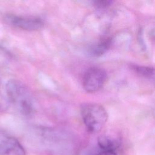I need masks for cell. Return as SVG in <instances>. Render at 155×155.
<instances>
[{
    "label": "cell",
    "instance_id": "obj_1",
    "mask_svg": "<svg viewBox=\"0 0 155 155\" xmlns=\"http://www.w3.org/2000/svg\"><path fill=\"white\" fill-rule=\"evenodd\" d=\"M8 100L25 116L33 114L35 109L34 98L28 88L21 81L9 80L5 85Z\"/></svg>",
    "mask_w": 155,
    "mask_h": 155
},
{
    "label": "cell",
    "instance_id": "obj_2",
    "mask_svg": "<svg viewBox=\"0 0 155 155\" xmlns=\"http://www.w3.org/2000/svg\"><path fill=\"white\" fill-rule=\"evenodd\" d=\"M81 114L88 131L99 132L107 122L108 115L105 108L96 103H84L81 107Z\"/></svg>",
    "mask_w": 155,
    "mask_h": 155
},
{
    "label": "cell",
    "instance_id": "obj_3",
    "mask_svg": "<svg viewBox=\"0 0 155 155\" xmlns=\"http://www.w3.org/2000/svg\"><path fill=\"white\" fill-rule=\"evenodd\" d=\"M106 71L98 67H91L85 72L82 84L85 90L88 93H94L101 90L106 82Z\"/></svg>",
    "mask_w": 155,
    "mask_h": 155
},
{
    "label": "cell",
    "instance_id": "obj_4",
    "mask_svg": "<svg viewBox=\"0 0 155 155\" xmlns=\"http://www.w3.org/2000/svg\"><path fill=\"white\" fill-rule=\"evenodd\" d=\"M4 19L10 25L27 31L38 30L42 28L44 25L41 19L36 17H26L8 14L5 15Z\"/></svg>",
    "mask_w": 155,
    "mask_h": 155
},
{
    "label": "cell",
    "instance_id": "obj_5",
    "mask_svg": "<svg viewBox=\"0 0 155 155\" xmlns=\"http://www.w3.org/2000/svg\"><path fill=\"white\" fill-rule=\"evenodd\" d=\"M0 155H25V151L15 137L0 131Z\"/></svg>",
    "mask_w": 155,
    "mask_h": 155
},
{
    "label": "cell",
    "instance_id": "obj_6",
    "mask_svg": "<svg viewBox=\"0 0 155 155\" xmlns=\"http://www.w3.org/2000/svg\"><path fill=\"white\" fill-rule=\"evenodd\" d=\"M98 146L101 150L115 151L120 144V140L116 136L101 135L97 139Z\"/></svg>",
    "mask_w": 155,
    "mask_h": 155
},
{
    "label": "cell",
    "instance_id": "obj_7",
    "mask_svg": "<svg viewBox=\"0 0 155 155\" xmlns=\"http://www.w3.org/2000/svg\"><path fill=\"white\" fill-rule=\"evenodd\" d=\"M112 38L103 37L97 43L93 45L89 52L91 55L95 57H99L104 54L110 47L112 44Z\"/></svg>",
    "mask_w": 155,
    "mask_h": 155
},
{
    "label": "cell",
    "instance_id": "obj_8",
    "mask_svg": "<svg viewBox=\"0 0 155 155\" xmlns=\"http://www.w3.org/2000/svg\"><path fill=\"white\" fill-rule=\"evenodd\" d=\"M131 67L137 74L148 80L155 86V68L138 65H133Z\"/></svg>",
    "mask_w": 155,
    "mask_h": 155
},
{
    "label": "cell",
    "instance_id": "obj_9",
    "mask_svg": "<svg viewBox=\"0 0 155 155\" xmlns=\"http://www.w3.org/2000/svg\"><path fill=\"white\" fill-rule=\"evenodd\" d=\"M112 3L111 1H97L94 2V5L97 8L104 9L110 6Z\"/></svg>",
    "mask_w": 155,
    "mask_h": 155
},
{
    "label": "cell",
    "instance_id": "obj_10",
    "mask_svg": "<svg viewBox=\"0 0 155 155\" xmlns=\"http://www.w3.org/2000/svg\"><path fill=\"white\" fill-rule=\"evenodd\" d=\"M143 30L141 28L139 30L138 32V41L139 42V44L140 45V47L143 50H146V45L144 42V39H143Z\"/></svg>",
    "mask_w": 155,
    "mask_h": 155
},
{
    "label": "cell",
    "instance_id": "obj_11",
    "mask_svg": "<svg viewBox=\"0 0 155 155\" xmlns=\"http://www.w3.org/2000/svg\"><path fill=\"white\" fill-rule=\"evenodd\" d=\"M8 105V102L7 100L0 94V110H5Z\"/></svg>",
    "mask_w": 155,
    "mask_h": 155
},
{
    "label": "cell",
    "instance_id": "obj_12",
    "mask_svg": "<svg viewBox=\"0 0 155 155\" xmlns=\"http://www.w3.org/2000/svg\"><path fill=\"white\" fill-rule=\"evenodd\" d=\"M98 155H117L115 151H104L100 150L97 153Z\"/></svg>",
    "mask_w": 155,
    "mask_h": 155
},
{
    "label": "cell",
    "instance_id": "obj_13",
    "mask_svg": "<svg viewBox=\"0 0 155 155\" xmlns=\"http://www.w3.org/2000/svg\"><path fill=\"white\" fill-rule=\"evenodd\" d=\"M94 155H98V154H97V153H96V154H94Z\"/></svg>",
    "mask_w": 155,
    "mask_h": 155
},
{
    "label": "cell",
    "instance_id": "obj_14",
    "mask_svg": "<svg viewBox=\"0 0 155 155\" xmlns=\"http://www.w3.org/2000/svg\"><path fill=\"white\" fill-rule=\"evenodd\" d=\"M154 36H155V31H154V34H153Z\"/></svg>",
    "mask_w": 155,
    "mask_h": 155
}]
</instances>
